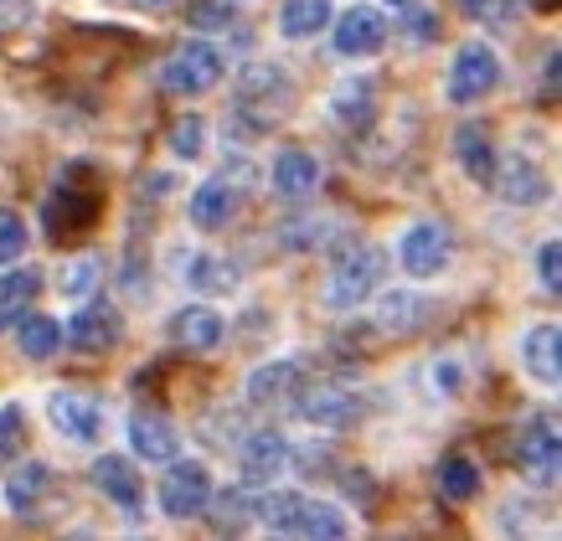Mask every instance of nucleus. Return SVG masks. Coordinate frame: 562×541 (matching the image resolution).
<instances>
[{"instance_id": "f257e3e1", "label": "nucleus", "mask_w": 562, "mask_h": 541, "mask_svg": "<svg viewBox=\"0 0 562 541\" xmlns=\"http://www.w3.org/2000/svg\"><path fill=\"white\" fill-rule=\"evenodd\" d=\"M294 109V78L269 57H254L233 83V124H243L248 135H263Z\"/></svg>"}, {"instance_id": "f03ea898", "label": "nucleus", "mask_w": 562, "mask_h": 541, "mask_svg": "<svg viewBox=\"0 0 562 541\" xmlns=\"http://www.w3.org/2000/svg\"><path fill=\"white\" fill-rule=\"evenodd\" d=\"M254 516L263 521V531L273 537H310V541H341L351 531L341 506L315 500L300 491H269L263 500H254Z\"/></svg>"}, {"instance_id": "7ed1b4c3", "label": "nucleus", "mask_w": 562, "mask_h": 541, "mask_svg": "<svg viewBox=\"0 0 562 541\" xmlns=\"http://www.w3.org/2000/svg\"><path fill=\"white\" fill-rule=\"evenodd\" d=\"M99 212H103L99 176H93V166L72 160V166H63L57 181H52L47 206H42V227H47L52 243H68V237L88 233V227L99 222Z\"/></svg>"}, {"instance_id": "20e7f679", "label": "nucleus", "mask_w": 562, "mask_h": 541, "mask_svg": "<svg viewBox=\"0 0 562 541\" xmlns=\"http://www.w3.org/2000/svg\"><path fill=\"white\" fill-rule=\"evenodd\" d=\"M376 284H382V253L372 243H346L341 253L330 258V269H325L321 300L330 309H361L376 294Z\"/></svg>"}, {"instance_id": "39448f33", "label": "nucleus", "mask_w": 562, "mask_h": 541, "mask_svg": "<svg viewBox=\"0 0 562 541\" xmlns=\"http://www.w3.org/2000/svg\"><path fill=\"white\" fill-rule=\"evenodd\" d=\"M222 72H227V57H222L217 42H206V36H191L187 47H176L166 63H160V88L176 93V99H202L212 88L222 83Z\"/></svg>"}, {"instance_id": "423d86ee", "label": "nucleus", "mask_w": 562, "mask_h": 541, "mask_svg": "<svg viewBox=\"0 0 562 541\" xmlns=\"http://www.w3.org/2000/svg\"><path fill=\"white\" fill-rule=\"evenodd\" d=\"M495 88H501V52L491 42H460L454 57H449V72H443V99L470 109V103L491 99Z\"/></svg>"}, {"instance_id": "0eeeda50", "label": "nucleus", "mask_w": 562, "mask_h": 541, "mask_svg": "<svg viewBox=\"0 0 562 541\" xmlns=\"http://www.w3.org/2000/svg\"><path fill=\"white\" fill-rule=\"evenodd\" d=\"M212 491H217V480H212V470L202 459L176 454L171 470L160 474V485H155V506H160L166 521H196L206 510V500H212Z\"/></svg>"}, {"instance_id": "6e6552de", "label": "nucleus", "mask_w": 562, "mask_h": 541, "mask_svg": "<svg viewBox=\"0 0 562 541\" xmlns=\"http://www.w3.org/2000/svg\"><path fill=\"white\" fill-rule=\"evenodd\" d=\"M516 470L527 485L537 491H552L562 474V439H558V418L552 413H537L527 428H521V439H516Z\"/></svg>"}, {"instance_id": "1a4fd4ad", "label": "nucleus", "mask_w": 562, "mask_h": 541, "mask_svg": "<svg viewBox=\"0 0 562 541\" xmlns=\"http://www.w3.org/2000/svg\"><path fill=\"white\" fill-rule=\"evenodd\" d=\"M449 258H454V237L434 217L408 222L403 237H397V263H403V273L418 279V284H424V279H439V273L449 269Z\"/></svg>"}, {"instance_id": "9d476101", "label": "nucleus", "mask_w": 562, "mask_h": 541, "mask_svg": "<svg viewBox=\"0 0 562 541\" xmlns=\"http://www.w3.org/2000/svg\"><path fill=\"white\" fill-rule=\"evenodd\" d=\"M88 480H93V491L120 510L124 521H145V474L135 470L130 454H99Z\"/></svg>"}, {"instance_id": "9b49d317", "label": "nucleus", "mask_w": 562, "mask_h": 541, "mask_svg": "<svg viewBox=\"0 0 562 541\" xmlns=\"http://www.w3.org/2000/svg\"><path fill=\"white\" fill-rule=\"evenodd\" d=\"M294 413H300V424L321 428V433H341V428H351L361 413H367V403H361L351 387L321 382V387H300V392H294Z\"/></svg>"}, {"instance_id": "f8f14e48", "label": "nucleus", "mask_w": 562, "mask_h": 541, "mask_svg": "<svg viewBox=\"0 0 562 541\" xmlns=\"http://www.w3.org/2000/svg\"><path fill=\"white\" fill-rule=\"evenodd\" d=\"M124 340V315L109 300H88L83 309H72V320L63 325V346L72 356H103Z\"/></svg>"}, {"instance_id": "ddd939ff", "label": "nucleus", "mask_w": 562, "mask_h": 541, "mask_svg": "<svg viewBox=\"0 0 562 541\" xmlns=\"http://www.w3.org/2000/svg\"><path fill=\"white\" fill-rule=\"evenodd\" d=\"M47 424L68 443H99L103 439V403L83 387H52L47 392Z\"/></svg>"}, {"instance_id": "4468645a", "label": "nucleus", "mask_w": 562, "mask_h": 541, "mask_svg": "<svg viewBox=\"0 0 562 541\" xmlns=\"http://www.w3.org/2000/svg\"><path fill=\"white\" fill-rule=\"evenodd\" d=\"M284 464H290V439L273 433V428H258V433H248V439L238 443V470H243V485H248V491L273 485V480L284 474Z\"/></svg>"}, {"instance_id": "2eb2a0df", "label": "nucleus", "mask_w": 562, "mask_h": 541, "mask_svg": "<svg viewBox=\"0 0 562 541\" xmlns=\"http://www.w3.org/2000/svg\"><path fill=\"white\" fill-rule=\"evenodd\" d=\"M130 449L145 464H171L181 454V428H176L171 413L139 407V413H130Z\"/></svg>"}, {"instance_id": "dca6fc26", "label": "nucleus", "mask_w": 562, "mask_h": 541, "mask_svg": "<svg viewBox=\"0 0 562 541\" xmlns=\"http://www.w3.org/2000/svg\"><path fill=\"white\" fill-rule=\"evenodd\" d=\"M222 340H227V320H222L212 305H202V300H191V305H181L171 315V346L187 356H206L217 351Z\"/></svg>"}, {"instance_id": "f3484780", "label": "nucleus", "mask_w": 562, "mask_h": 541, "mask_svg": "<svg viewBox=\"0 0 562 541\" xmlns=\"http://www.w3.org/2000/svg\"><path fill=\"white\" fill-rule=\"evenodd\" d=\"M300 387H305V361H300V356H273V361L254 367V372H248V382H243V392H248V403H254V407L290 403Z\"/></svg>"}, {"instance_id": "a211bd4d", "label": "nucleus", "mask_w": 562, "mask_h": 541, "mask_svg": "<svg viewBox=\"0 0 562 541\" xmlns=\"http://www.w3.org/2000/svg\"><path fill=\"white\" fill-rule=\"evenodd\" d=\"M330 36H336L341 57H376L387 47V21L372 5H351L346 16H330Z\"/></svg>"}, {"instance_id": "6ab92c4d", "label": "nucleus", "mask_w": 562, "mask_h": 541, "mask_svg": "<svg viewBox=\"0 0 562 541\" xmlns=\"http://www.w3.org/2000/svg\"><path fill=\"white\" fill-rule=\"evenodd\" d=\"M491 187L501 191V202H512V206H537V202H547V170L531 160L527 150H516V155H506L501 166H495V176H491Z\"/></svg>"}, {"instance_id": "aec40b11", "label": "nucleus", "mask_w": 562, "mask_h": 541, "mask_svg": "<svg viewBox=\"0 0 562 541\" xmlns=\"http://www.w3.org/2000/svg\"><path fill=\"white\" fill-rule=\"evenodd\" d=\"M330 119H336L341 129H351V135L372 129L376 124V78L372 72H351V78H341V83L330 88Z\"/></svg>"}, {"instance_id": "412c9836", "label": "nucleus", "mask_w": 562, "mask_h": 541, "mask_svg": "<svg viewBox=\"0 0 562 541\" xmlns=\"http://www.w3.org/2000/svg\"><path fill=\"white\" fill-rule=\"evenodd\" d=\"M321 187V160L310 150H279L269 160V191L279 196V202H305L310 191Z\"/></svg>"}, {"instance_id": "4be33fe9", "label": "nucleus", "mask_w": 562, "mask_h": 541, "mask_svg": "<svg viewBox=\"0 0 562 541\" xmlns=\"http://www.w3.org/2000/svg\"><path fill=\"white\" fill-rule=\"evenodd\" d=\"M238 187H233V181H227V176H206L202 187L191 191V227H196V233H222V227H227V222L238 217Z\"/></svg>"}, {"instance_id": "5701e85b", "label": "nucleus", "mask_w": 562, "mask_h": 541, "mask_svg": "<svg viewBox=\"0 0 562 541\" xmlns=\"http://www.w3.org/2000/svg\"><path fill=\"white\" fill-rule=\"evenodd\" d=\"M558 346H562V336H558V325L552 320H542V325H531L527 336H521V346H516V356H521V372L537 382V387H547V392H558Z\"/></svg>"}, {"instance_id": "b1692460", "label": "nucleus", "mask_w": 562, "mask_h": 541, "mask_svg": "<svg viewBox=\"0 0 562 541\" xmlns=\"http://www.w3.org/2000/svg\"><path fill=\"white\" fill-rule=\"evenodd\" d=\"M52 495V470L42 464V459H32V464H21L16 474H5V510L16 516V521H32L36 506Z\"/></svg>"}, {"instance_id": "393cba45", "label": "nucleus", "mask_w": 562, "mask_h": 541, "mask_svg": "<svg viewBox=\"0 0 562 541\" xmlns=\"http://www.w3.org/2000/svg\"><path fill=\"white\" fill-rule=\"evenodd\" d=\"M454 160H460V170L475 181V187H491V176H495L491 129H485V124H475V119H464L460 129H454Z\"/></svg>"}, {"instance_id": "a878e982", "label": "nucleus", "mask_w": 562, "mask_h": 541, "mask_svg": "<svg viewBox=\"0 0 562 541\" xmlns=\"http://www.w3.org/2000/svg\"><path fill=\"white\" fill-rule=\"evenodd\" d=\"M330 16H336L330 0H284L273 26H279L284 42H310V36H321L325 26H330Z\"/></svg>"}, {"instance_id": "bb28decb", "label": "nucleus", "mask_w": 562, "mask_h": 541, "mask_svg": "<svg viewBox=\"0 0 562 541\" xmlns=\"http://www.w3.org/2000/svg\"><path fill=\"white\" fill-rule=\"evenodd\" d=\"M434 485H439L443 500H454V506H464V500H475L480 495V464L470 454H443L439 470H434Z\"/></svg>"}, {"instance_id": "cd10ccee", "label": "nucleus", "mask_w": 562, "mask_h": 541, "mask_svg": "<svg viewBox=\"0 0 562 541\" xmlns=\"http://www.w3.org/2000/svg\"><path fill=\"white\" fill-rule=\"evenodd\" d=\"M376 325H382L387 336H413V330L424 325V300H418L413 289H387V294L376 300Z\"/></svg>"}, {"instance_id": "c85d7f7f", "label": "nucleus", "mask_w": 562, "mask_h": 541, "mask_svg": "<svg viewBox=\"0 0 562 541\" xmlns=\"http://www.w3.org/2000/svg\"><path fill=\"white\" fill-rule=\"evenodd\" d=\"M36 294H42V273L36 269H11V263H5V273H0V325L21 320V315L32 309Z\"/></svg>"}, {"instance_id": "c756f323", "label": "nucleus", "mask_w": 562, "mask_h": 541, "mask_svg": "<svg viewBox=\"0 0 562 541\" xmlns=\"http://www.w3.org/2000/svg\"><path fill=\"white\" fill-rule=\"evenodd\" d=\"M16 351L26 356V361H47V356H57V351H63V325L26 309V315H21V325H16Z\"/></svg>"}, {"instance_id": "7c9ffc66", "label": "nucleus", "mask_w": 562, "mask_h": 541, "mask_svg": "<svg viewBox=\"0 0 562 541\" xmlns=\"http://www.w3.org/2000/svg\"><path fill=\"white\" fill-rule=\"evenodd\" d=\"M202 516H212V526L217 531H243L248 526V516H254V491L243 485V491H212V500H206Z\"/></svg>"}, {"instance_id": "2f4dec72", "label": "nucleus", "mask_w": 562, "mask_h": 541, "mask_svg": "<svg viewBox=\"0 0 562 541\" xmlns=\"http://www.w3.org/2000/svg\"><path fill=\"white\" fill-rule=\"evenodd\" d=\"M187 284L202 289V294H227V289H238V273H233V263L217 253H196L187 263Z\"/></svg>"}, {"instance_id": "473e14b6", "label": "nucleus", "mask_w": 562, "mask_h": 541, "mask_svg": "<svg viewBox=\"0 0 562 541\" xmlns=\"http://www.w3.org/2000/svg\"><path fill=\"white\" fill-rule=\"evenodd\" d=\"M330 237H336L330 217H290V222H279V243H284L290 253H315V248L330 243Z\"/></svg>"}, {"instance_id": "72a5a7b5", "label": "nucleus", "mask_w": 562, "mask_h": 541, "mask_svg": "<svg viewBox=\"0 0 562 541\" xmlns=\"http://www.w3.org/2000/svg\"><path fill=\"white\" fill-rule=\"evenodd\" d=\"M166 145H171L176 160H196V155L206 150V119L202 114H181L166 129Z\"/></svg>"}, {"instance_id": "f704fd0d", "label": "nucleus", "mask_w": 562, "mask_h": 541, "mask_svg": "<svg viewBox=\"0 0 562 541\" xmlns=\"http://www.w3.org/2000/svg\"><path fill=\"white\" fill-rule=\"evenodd\" d=\"M187 26L191 32H233V26H238V11H233V0H191Z\"/></svg>"}, {"instance_id": "c9c22d12", "label": "nucleus", "mask_w": 562, "mask_h": 541, "mask_svg": "<svg viewBox=\"0 0 562 541\" xmlns=\"http://www.w3.org/2000/svg\"><path fill=\"white\" fill-rule=\"evenodd\" d=\"M93 284H99V258L93 253H78L63 263V273H57V289L68 294V300H83V294H93Z\"/></svg>"}, {"instance_id": "e433bc0d", "label": "nucleus", "mask_w": 562, "mask_h": 541, "mask_svg": "<svg viewBox=\"0 0 562 541\" xmlns=\"http://www.w3.org/2000/svg\"><path fill=\"white\" fill-rule=\"evenodd\" d=\"M26 443V407L21 403H0V464H11Z\"/></svg>"}, {"instance_id": "4c0bfd02", "label": "nucleus", "mask_w": 562, "mask_h": 541, "mask_svg": "<svg viewBox=\"0 0 562 541\" xmlns=\"http://www.w3.org/2000/svg\"><path fill=\"white\" fill-rule=\"evenodd\" d=\"M428 382H434V397H443V403L464 397V361L460 356H439V361H428Z\"/></svg>"}, {"instance_id": "58836bf2", "label": "nucleus", "mask_w": 562, "mask_h": 541, "mask_svg": "<svg viewBox=\"0 0 562 541\" xmlns=\"http://www.w3.org/2000/svg\"><path fill=\"white\" fill-rule=\"evenodd\" d=\"M26 243H32L26 217H21V212H11V206H0V269H5V263H16V258L26 253Z\"/></svg>"}, {"instance_id": "ea45409f", "label": "nucleus", "mask_w": 562, "mask_h": 541, "mask_svg": "<svg viewBox=\"0 0 562 541\" xmlns=\"http://www.w3.org/2000/svg\"><path fill=\"white\" fill-rule=\"evenodd\" d=\"M460 11L480 26H512L516 16V0H460Z\"/></svg>"}, {"instance_id": "a19ab883", "label": "nucleus", "mask_w": 562, "mask_h": 541, "mask_svg": "<svg viewBox=\"0 0 562 541\" xmlns=\"http://www.w3.org/2000/svg\"><path fill=\"white\" fill-rule=\"evenodd\" d=\"M537 284L547 294H558V237H547L542 248H537Z\"/></svg>"}, {"instance_id": "79ce46f5", "label": "nucleus", "mask_w": 562, "mask_h": 541, "mask_svg": "<svg viewBox=\"0 0 562 541\" xmlns=\"http://www.w3.org/2000/svg\"><path fill=\"white\" fill-rule=\"evenodd\" d=\"M403 36H408V42H434V36H439V16H434V11H413V16L403 21Z\"/></svg>"}, {"instance_id": "37998d69", "label": "nucleus", "mask_w": 562, "mask_h": 541, "mask_svg": "<svg viewBox=\"0 0 562 541\" xmlns=\"http://www.w3.org/2000/svg\"><path fill=\"white\" fill-rule=\"evenodd\" d=\"M32 16V0H0V26H21Z\"/></svg>"}, {"instance_id": "c03bdc74", "label": "nucleus", "mask_w": 562, "mask_h": 541, "mask_svg": "<svg viewBox=\"0 0 562 541\" xmlns=\"http://www.w3.org/2000/svg\"><path fill=\"white\" fill-rule=\"evenodd\" d=\"M542 103H558V52H547V68H542Z\"/></svg>"}, {"instance_id": "a18cd8bd", "label": "nucleus", "mask_w": 562, "mask_h": 541, "mask_svg": "<svg viewBox=\"0 0 562 541\" xmlns=\"http://www.w3.org/2000/svg\"><path fill=\"white\" fill-rule=\"evenodd\" d=\"M171 187H176V181L166 176V170H150V176H145V196H166Z\"/></svg>"}, {"instance_id": "49530a36", "label": "nucleus", "mask_w": 562, "mask_h": 541, "mask_svg": "<svg viewBox=\"0 0 562 541\" xmlns=\"http://www.w3.org/2000/svg\"><path fill=\"white\" fill-rule=\"evenodd\" d=\"M130 5H139V11H166V5H176V0H130Z\"/></svg>"}, {"instance_id": "de8ad7c7", "label": "nucleus", "mask_w": 562, "mask_h": 541, "mask_svg": "<svg viewBox=\"0 0 562 541\" xmlns=\"http://www.w3.org/2000/svg\"><path fill=\"white\" fill-rule=\"evenodd\" d=\"M387 5H403V11H408V5H418V0H387Z\"/></svg>"}, {"instance_id": "09e8293b", "label": "nucleus", "mask_w": 562, "mask_h": 541, "mask_svg": "<svg viewBox=\"0 0 562 541\" xmlns=\"http://www.w3.org/2000/svg\"><path fill=\"white\" fill-rule=\"evenodd\" d=\"M542 5H552V0H542Z\"/></svg>"}]
</instances>
